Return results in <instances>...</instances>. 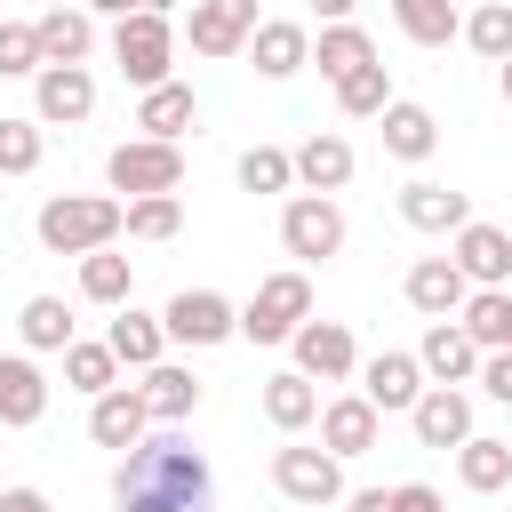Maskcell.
Masks as SVG:
<instances>
[{
  "mask_svg": "<svg viewBox=\"0 0 512 512\" xmlns=\"http://www.w3.org/2000/svg\"><path fill=\"white\" fill-rule=\"evenodd\" d=\"M112 496L120 512H208V456L176 432H144L128 448V464L112 472Z\"/></svg>",
  "mask_w": 512,
  "mask_h": 512,
  "instance_id": "cell-1",
  "label": "cell"
},
{
  "mask_svg": "<svg viewBox=\"0 0 512 512\" xmlns=\"http://www.w3.org/2000/svg\"><path fill=\"white\" fill-rule=\"evenodd\" d=\"M112 240H120V200L112 192H56V200H40V248L96 256Z\"/></svg>",
  "mask_w": 512,
  "mask_h": 512,
  "instance_id": "cell-2",
  "label": "cell"
},
{
  "mask_svg": "<svg viewBox=\"0 0 512 512\" xmlns=\"http://www.w3.org/2000/svg\"><path fill=\"white\" fill-rule=\"evenodd\" d=\"M304 320H312V280H304V272H272V280H256V296L240 304V336H248V344H288Z\"/></svg>",
  "mask_w": 512,
  "mask_h": 512,
  "instance_id": "cell-3",
  "label": "cell"
},
{
  "mask_svg": "<svg viewBox=\"0 0 512 512\" xmlns=\"http://www.w3.org/2000/svg\"><path fill=\"white\" fill-rule=\"evenodd\" d=\"M112 64H120L136 88H160V80L176 72V24H168V16L128 8V16L112 24Z\"/></svg>",
  "mask_w": 512,
  "mask_h": 512,
  "instance_id": "cell-4",
  "label": "cell"
},
{
  "mask_svg": "<svg viewBox=\"0 0 512 512\" xmlns=\"http://www.w3.org/2000/svg\"><path fill=\"white\" fill-rule=\"evenodd\" d=\"M104 176H112V192H128V200L176 192V184H184V144H152V136H128V144H112Z\"/></svg>",
  "mask_w": 512,
  "mask_h": 512,
  "instance_id": "cell-5",
  "label": "cell"
},
{
  "mask_svg": "<svg viewBox=\"0 0 512 512\" xmlns=\"http://www.w3.org/2000/svg\"><path fill=\"white\" fill-rule=\"evenodd\" d=\"M280 248H288L296 264H328V256L344 248V208L320 200V192H296V200L280 208Z\"/></svg>",
  "mask_w": 512,
  "mask_h": 512,
  "instance_id": "cell-6",
  "label": "cell"
},
{
  "mask_svg": "<svg viewBox=\"0 0 512 512\" xmlns=\"http://www.w3.org/2000/svg\"><path fill=\"white\" fill-rule=\"evenodd\" d=\"M272 488H280L288 504L328 512V504H344V464H336L328 448H272Z\"/></svg>",
  "mask_w": 512,
  "mask_h": 512,
  "instance_id": "cell-7",
  "label": "cell"
},
{
  "mask_svg": "<svg viewBox=\"0 0 512 512\" xmlns=\"http://www.w3.org/2000/svg\"><path fill=\"white\" fill-rule=\"evenodd\" d=\"M96 112V72L88 64H40L32 72V120L40 128H80Z\"/></svg>",
  "mask_w": 512,
  "mask_h": 512,
  "instance_id": "cell-8",
  "label": "cell"
},
{
  "mask_svg": "<svg viewBox=\"0 0 512 512\" xmlns=\"http://www.w3.org/2000/svg\"><path fill=\"white\" fill-rule=\"evenodd\" d=\"M160 328H168V344H192V352H208V344L240 336V312H232L216 288H176V296H168V312H160Z\"/></svg>",
  "mask_w": 512,
  "mask_h": 512,
  "instance_id": "cell-9",
  "label": "cell"
},
{
  "mask_svg": "<svg viewBox=\"0 0 512 512\" xmlns=\"http://www.w3.org/2000/svg\"><path fill=\"white\" fill-rule=\"evenodd\" d=\"M288 352H296V376H312V384H344V376H360V344H352L344 320H304V328L288 336Z\"/></svg>",
  "mask_w": 512,
  "mask_h": 512,
  "instance_id": "cell-10",
  "label": "cell"
},
{
  "mask_svg": "<svg viewBox=\"0 0 512 512\" xmlns=\"http://www.w3.org/2000/svg\"><path fill=\"white\" fill-rule=\"evenodd\" d=\"M448 264H456L472 288H504V280H512V232L488 224V216H472V224L448 240Z\"/></svg>",
  "mask_w": 512,
  "mask_h": 512,
  "instance_id": "cell-11",
  "label": "cell"
},
{
  "mask_svg": "<svg viewBox=\"0 0 512 512\" xmlns=\"http://www.w3.org/2000/svg\"><path fill=\"white\" fill-rule=\"evenodd\" d=\"M248 32H256V0H192V16H184L192 56H240Z\"/></svg>",
  "mask_w": 512,
  "mask_h": 512,
  "instance_id": "cell-12",
  "label": "cell"
},
{
  "mask_svg": "<svg viewBox=\"0 0 512 512\" xmlns=\"http://www.w3.org/2000/svg\"><path fill=\"white\" fill-rule=\"evenodd\" d=\"M312 424H320V448H328L336 464H352V456H368V448L384 440V416H376L360 392H344V400H320V416H312Z\"/></svg>",
  "mask_w": 512,
  "mask_h": 512,
  "instance_id": "cell-13",
  "label": "cell"
},
{
  "mask_svg": "<svg viewBox=\"0 0 512 512\" xmlns=\"http://www.w3.org/2000/svg\"><path fill=\"white\" fill-rule=\"evenodd\" d=\"M360 400H368L376 416H408V408L424 400V368H416V352H376V360L360 368Z\"/></svg>",
  "mask_w": 512,
  "mask_h": 512,
  "instance_id": "cell-14",
  "label": "cell"
},
{
  "mask_svg": "<svg viewBox=\"0 0 512 512\" xmlns=\"http://www.w3.org/2000/svg\"><path fill=\"white\" fill-rule=\"evenodd\" d=\"M408 424H416L424 448H464L472 440V392L464 384H424V400L408 408Z\"/></svg>",
  "mask_w": 512,
  "mask_h": 512,
  "instance_id": "cell-15",
  "label": "cell"
},
{
  "mask_svg": "<svg viewBox=\"0 0 512 512\" xmlns=\"http://www.w3.org/2000/svg\"><path fill=\"white\" fill-rule=\"evenodd\" d=\"M400 224L408 232H464L472 224V200L456 192V184H432V176H416V184H400Z\"/></svg>",
  "mask_w": 512,
  "mask_h": 512,
  "instance_id": "cell-16",
  "label": "cell"
},
{
  "mask_svg": "<svg viewBox=\"0 0 512 512\" xmlns=\"http://www.w3.org/2000/svg\"><path fill=\"white\" fill-rule=\"evenodd\" d=\"M248 56H256L264 80H296V72L312 64V32H304L296 16H264V24L248 32Z\"/></svg>",
  "mask_w": 512,
  "mask_h": 512,
  "instance_id": "cell-17",
  "label": "cell"
},
{
  "mask_svg": "<svg viewBox=\"0 0 512 512\" xmlns=\"http://www.w3.org/2000/svg\"><path fill=\"white\" fill-rule=\"evenodd\" d=\"M400 288H408V304H416L424 320H456V312H464V296H472V280H464L448 256H416Z\"/></svg>",
  "mask_w": 512,
  "mask_h": 512,
  "instance_id": "cell-18",
  "label": "cell"
},
{
  "mask_svg": "<svg viewBox=\"0 0 512 512\" xmlns=\"http://www.w3.org/2000/svg\"><path fill=\"white\" fill-rule=\"evenodd\" d=\"M416 368H424V384H472L480 376V344L456 320H432L424 344H416Z\"/></svg>",
  "mask_w": 512,
  "mask_h": 512,
  "instance_id": "cell-19",
  "label": "cell"
},
{
  "mask_svg": "<svg viewBox=\"0 0 512 512\" xmlns=\"http://www.w3.org/2000/svg\"><path fill=\"white\" fill-rule=\"evenodd\" d=\"M288 168H296V184H304V192L336 200V192L352 184V168H360V160H352V144H344V136H304V144L288 152Z\"/></svg>",
  "mask_w": 512,
  "mask_h": 512,
  "instance_id": "cell-20",
  "label": "cell"
},
{
  "mask_svg": "<svg viewBox=\"0 0 512 512\" xmlns=\"http://www.w3.org/2000/svg\"><path fill=\"white\" fill-rule=\"evenodd\" d=\"M144 432H152V416H144L136 384H112V392L88 400V440H96V448H136Z\"/></svg>",
  "mask_w": 512,
  "mask_h": 512,
  "instance_id": "cell-21",
  "label": "cell"
},
{
  "mask_svg": "<svg viewBox=\"0 0 512 512\" xmlns=\"http://www.w3.org/2000/svg\"><path fill=\"white\" fill-rule=\"evenodd\" d=\"M32 40H40V64H88L96 16H88V8H40V16H32Z\"/></svg>",
  "mask_w": 512,
  "mask_h": 512,
  "instance_id": "cell-22",
  "label": "cell"
},
{
  "mask_svg": "<svg viewBox=\"0 0 512 512\" xmlns=\"http://www.w3.org/2000/svg\"><path fill=\"white\" fill-rule=\"evenodd\" d=\"M40 416H48V376H40L24 352H0V424L24 432V424H40Z\"/></svg>",
  "mask_w": 512,
  "mask_h": 512,
  "instance_id": "cell-23",
  "label": "cell"
},
{
  "mask_svg": "<svg viewBox=\"0 0 512 512\" xmlns=\"http://www.w3.org/2000/svg\"><path fill=\"white\" fill-rule=\"evenodd\" d=\"M136 400H144V416H152V424H184V416L200 408V376H192V368H176V360H160V368H144Z\"/></svg>",
  "mask_w": 512,
  "mask_h": 512,
  "instance_id": "cell-24",
  "label": "cell"
},
{
  "mask_svg": "<svg viewBox=\"0 0 512 512\" xmlns=\"http://www.w3.org/2000/svg\"><path fill=\"white\" fill-rule=\"evenodd\" d=\"M192 120H200V96H192L184 80H160V88H144V104H136V128H144L152 144H176Z\"/></svg>",
  "mask_w": 512,
  "mask_h": 512,
  "instance_id": "cell-25",
  "label": "cell"
},
{
  "mask_svg": "<svg viewBox=\"0 0 512 512\" xmlns=\"http://www.w3.org/2000/svg\"><path fill=\"white\" fill-rule=\"evenodd\" d=\"M376 120H384V152H392V160H408V168H416V160H432V144H440V120H432L424 104L392 96Z\"/></svg>",
  "mask_w": 512,
  "mask_h": 512,
  "instance_id": "cell-26",
  "label": "cell"
},
{
  "mask_svg": "<svg viewBox=\"0 0 512 512\" xmlns=\"http://www.w3.org/2000/svg\"><path fill=\"white\" fill-rule=\"evenodd\" d=\"M104 344H112V360H120V368H160V352H168V328H160L152 312L120 304V320L104 328Z\"/></svg>",
  "mask_w": 512,
  "mask_h": 512,
  "instance_id": "cell-27",
  "label": "cell"
},
{
  "mask_svg": "<svg viewBox=\"0 0 512 512\" xmlns=\"http://www.w3.org/2000/svg\"><path fill=\"white\" fill-rule=\"evenodd\" d=\"M264 424L272 432H304L312 416H320V392H312V376H296V368H280V376H264Z\"/></svg>",
  "mask_w": 512,
  "mask_h": 512,
  "instance_id": "cell-28",
  "label": "cell"
},
{
  "mask_svg": "<svg viewBox=\"0 0 512 512\" xmlns=\"http://www.w3.org/2000/svg\"><path fill=\"white\" fill-rule=\"evenodd\" d=\"M456 328H464L480 352H512V296H504V288H472Z\"/></svg>",
  "mask_w": 512,
  "mask_h": 512,
  "instance_id": "cell-29",
  "label": "cell"
},
{
  "mask_svg": "<svg viewBox=\"0 0 512 512\" xmlns=\"http://www.w3.org/2000/svg\"><path fill=\"white\" fill-rule=\"evenodd\" d=\"M456 480H464L472 496H496V488L512 480V440H488V432H472V440L456 448Z\"/></svg>",
  "mask_w": 512,
  "mask_h": 512,
  "instance_id": "cell-30",
  "label": "cell"
},
{
  "mask_svg": "<svg viewBox=\"0 0 512 512\" xmlns=\"http://www.w3.org/2000/svg\"><path fill=\"white\" fill-rule=\"evenodd\" d=\"M392 24L416 40V48H448L456 32H464V16H456V0H392Z\"/></svg>",
  "mask_w": 512,
  "mask_h": 512,
  "instance_id": "cell-31",
  "label": "cell"
},
{
  "mask_svg": "<svg viewBox=\"0 0 512 512\" xmlns=\"http://www.w3.org/2000/svg\"><path fill=\"white\" fill-rule=\"evenodd\" d=\"M312 64H320L328 80H344V72L376 64V40H368L360 24H320V40H312Z\"/></svg>",
  "mask_w": 512,
  "mask_h": 512,
  "instance_id": "cell-32",
  "label": "cell"
},
{
  "mask_svg": "<svg viewBox=\"0 0 512 512\" xmlns=\"http://www.w3.org/2000/svg\"><path fill=\"white\" fill-rule=\"evenodd\" d=\"M16 336H24V352H64V344H72V312H64V296H24Z\"/></svg>",
  "mask_w": 512,
  "mask_h": 512,
  "instance_id": "cell-33",
  "label": "cell"
},
{
  "mask_svg": "<svg viewBox=\"0 0 512 512\" xmlns=\"http://www.w3.org/2000/svg\"><path fill=\"white\" fill-rule=\"evenodd\" d=\"M120 232H128V240H176V232H184V200H176V192L120 200Z\"/></svg>",
  "mask_w": 512,
  "mask_h": 512,
  "instance_id": "cell-34",
  "label": "cell"
},
{
  "mask_svg": "<svg viewBox=\"0 0 512 512\" xmlns=\"http://www.w3.org/2000/svg\"><path fill=\"white\" fill-rule=\"evenodd\" d=\"M128 288H136V264L128 256H112V248H96V256H80V296L88 304H128Z\"/></svg>",
  "mask_w": 512,
  "mask_h": 512,
  "instance_id": "cell-35",
  "label": "cell"
},
{
  "mask_svg": "<svg viewBox=\"0 0 512 512\" xmlns=\"http://www.w3.org/2000/svg\"><path fill=\"white\" fill-rule=\"evenodd\" d=\"M64 384H72V392H88V400H96V392H112V384H120V360H112V344H88V336H72V344H64Z\"/></svg>",
  "mask_w": 512,
  "mask_h": 512,
  "instance_id": "cell-36",
  "label": "cell"
},
{
  "mask_svg": "<svg viewBox=\"0 0 512 512\" xmlns=\"http://www.w3.org/2000/svg\"><path fill=\"white\" fill-rule=\"evenodd\" d=\"M384 104H392V72H384V64H360V72L336 80V112H344V120H376Z\"/></svg>",
  "mask_w": 512,
  "mask_h": 512,
  "instance_id": "cell-37",
  "label": "cell"
},
{
  "mask_svg": "<svg viewBox=\"0 0 512 512\" xmlns=\"http://www.w3.org/2000/svg\"><path fill=\"white\" fill-rule=\"evenodd\" d=\"M464 40H472L488 64H504V56H512V8H504V0H480V8L464 16Z\"/></svg>",
  "mask_w": 512,
  "mask_h": 512,
  "instance_id": "cell-38",
  "label": "cell"
},
{
  "mask_svg": "<svg viewBox=\"0 0 512 512\" xmlns=\"http://www.w3.org/2000/svg\"><path fill=\"white\" fill-rule=\"evenodd\" d=\"M288 184H296V168H288L280 144H248L240 152V192H288Z\"/></svg>",
  "mask_w": 512,
  "mask_h": 512,
  "instance_id": "cell-39",
  "label": "cell"
},
{
  "mask_svg": "<svg viewBox=\"0 0 512 512\" xmlns=\"http://www.w3.org/2000/svg\"><path fill=\"white\" fill-rule=\"evenodd\" d=\"M40 152H48L40 120H0V176H32V168H40Z\"/></svg>",
  "mask_w": 512,
  "mask_h": 512,
  "instance_id": "cell-40",
  "label": "cell"
},
{
  "mask_svg": "<svg viewBox=\"0 0 512 512\" xmlns=\"http://www.w3.org/2000/svg\"><path fill=\"white\" fill-rule=\"evenodd\" d=\"M40 72V40L32 24H0V80H32Z\"/></svg>",
  "mask_w": 512,
  "mask_h": 512,
  "instance_id": "cell-41",
  "label": "cell"
},
{
  "mask_svg": "<svg viewBox=\"0 0 512 512\" xmlns=\"http://www.w3.org/2000/svg\"><path fill=\"white\" fill-rule=\"evenodd\" d=\"M480 392L512 408V352H480Z\"/></svg>",
  "mask_w": 512,
  "mask_h": 512,
  "instance_id": "cell-42",
  "label": "cell"
},
{
  "mask_svg": "<svg viewBox=\"0 0 512 512\" xmlns=\"http://www.w3.org/2000/svg\"><path fill=\"white\" fill-rule=\"evenodd\" d=\"M392 512H448V504H440V488H424V480H400V488H392Z\"/></svg>",
  "mask_w": 512,
  "mask_h": 512,
  "instance_id": "cell-43",
  "label": "cell"
},
{
  "mask_svg": "<svg viewBox=\"0 0 512 512\" xmlns=\"http://www.w3.org/2000/svg\"><path fill=\"white\" fill-rule=\"evenodd\" d=\"M344 512H392V488H352Z\"/></svg>",
  "mask_w": 512,
  "mask_h": 512,
  "instance_id": "cell-44",
  "label": "cell"
},
{
  "mask_svg": "<svg viewBox=\"0 0 512 512\" xmlns=\"http://www.w3.org/2000/svg\"><path fill=\"white\" fill-rule=\"evenodd\" d=\"M0 512H48L40 488H0Z\"/></svg>",
  "mask_w": 512,
  "mask_h": 512,
  "instance_id": "cell-45",
  "label": "cell"
},
{
  "mask_svg": "<svg viewBox=\"0 0 512 512\" xmlns=\"http://www.w3.org/2000/svg\"><path fill=\"white\" fill-rule=\"evenodd\" d=\"M352 8H360V0H312V16H320V24H352Z\"/></svg>",
  "mask_w": 512,
  "mask_h": 512,
  "instance_id": "cell-46",
  "label": "cell"
},
{
  "mask_svg": "<svg viewBox=\"0 0 512 512\" xmlns=\"http://www.w3.org/2000/svg\"><path fill=\"white\" fill-rule=\"evenodd\" d=\"M80 8H88V16H112V24H120V16H128L136 0H80Z\"/></svg>",
  "mask_w": 512,
  "mask_h": 512,
  "instance_id": "cell-47",
  "label": "cell"
},
{
  "mask_svg": "<svg viewBox=\"0 0 512 512\" xmlns=\"http://www.w3.org/2000/svg\"><path fill=\"white\" fill-rule=\"evenodd\" d=\"M496 96H504V104H512V56H504V64H496Z\"/></svg>",
  "mask_w": 512,
  "mask_h": 512,
  "instance_id": "cell-48",
  "label": "cell"
},
{
  "mask_svg": "<svg viewBox=\"0 0 512 512\" xmlns=\"http://www.w3.org/2000/svg\"><path fill=\"white\" fill-rule=\"evenodd\" d=\"M136 8H144V16H176V0H136Z\"/></svg>",
  "mask_w": 512,
  "mask_h": 512,
  "instance_id": "cell-49",
  "label": "cell"
},
{
  "mask_svg": "<svg viewBox=\"0 0 512 512\" xmlns=\"http://www.w3.org/2000/svg\"><path fill=\"white\" fill-rule=\"evenodd\" d=\"M48 8H72V0H48Z\"/></svg>",
  "mask_w": 512,
  "mask_h": 512,
  "instance_id": "cell-50",
  "label": "cell"
},
{
  "mask_svg": "<svg viewBox=\"0 0 512 512\" xmlns=\"http://www.w3.org/2000/svg\"><path fill=\"white\" fill-rule=\"evenodd\" d=\"M296 512H312V504H296Z\"/></svg>",
  "mask_w": 512,
  "mask_h": 512,
  "instance_id": "cell-51",
  "label": "cell"
},
{
  "mask_svg": "<svg viewBox=\"0 0 512 512\" xmlns=\"http://www.w3.org/2000/svg\"><path fill=\"white\" fill-rule=\"evenodd\" d=\"M504 8H512V0H504Z\"/></svg>",
  "mask_w": 512,
  "mask_h": 512,
  "instance_id": "cell-52",
  "label": "cell"
}]
</instances>
